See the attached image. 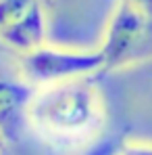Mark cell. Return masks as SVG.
<instances>
[{"instance_id": "obj_6", "label": "cell", "mask_w": 152, "mask_h": 155, "mask_svg": "<svg viewBox=\"0 0 152 155\" xmlns=\"http://www.w3.org/2000/svg\"><path fill=\"white\" fill-rule=\"evenodd\" d=\"M123 143H125V138L121 134H102L100 138L92 140L77 155H119Z\"/></svg>"}, {"instance_id": "obj_8", "label": "cell", "mask_w": 152, "mask_h": 155, "mask_svg": "<svg viewBox=\"0 0 152 155\" xmlns=\"http://www.w3.org/2000/svg\"><path fill=\"white\" fill-rule=\"evenodd\" d=\"M129 2H131L142 15H146V17L152 21V0H129Z\"/></svg>"}, {"instance_id": "obj_2", "label": "cell", "mask_w": 152, "mask_h": 155, "mask_svg": "<svg viewBox=\"0 0 152 155\" xmlns=\"http://www.w3.org/2000/svg\"><path fill=\"white\" fill-rule=\"evenodd\" d=\"M104 71L125 69L152 57V21L129 0H119L98 48Z\"/></svg>"}, {"instance_id": "obj_7", "label": "cell", "mask_w": 152, "mask_h": 155, "mask_svg": "<svg viewBox=\"0 0 152 155\" xmlns=\"http://www.w3.org/2000/svg\"><path fill=\"white\" fill-rule=\"evenodd\" d=\"M119 155H152V143H144V140H131V143H123Z\"/></svg>"}, {"instance_id": "obj_5", "label": "cell", "mask_w": 152, "mask_h": 155, "mask_svg": "<svg viewBox=\"0 0 152 155\" xmlns=\"http://www.w3.org/2000/svg\"><path fill=\"white\" fill-rule=\"evenodd\" d=\"M25 80L0 76V136H15L23 124H29V105L36 97Z\"/></svg>"}, {"instance_id": "obj_4", "label": "cell", "mask_w": 152, "mask_h": 155, "mask_svg": "<svg viewBox=\"0 0 152 155\" xmlns=\"http://www.w3.org/2000/svg\"><path fill=\"white\" fill-rule=\"evenodd\" d=\"M44 0H0V42L19 54L46 46Z\"/></svg>"}, {"instance_id": "obj_3", "label": "cell", "mask_w": 152, "mask_h": 155, "mask_svg": "<svg viewBox=\"0 0 152 155\" xmlns=\"http://www.w3.org/2000/svg\"><path fill=\"white\" fill-rule=\"evenodd\" d=\"M98 71H104L98 51H75L46 44L33 52L21 54L19 59V76L33 88L92 78Z\"/></svg>"}, {"instance_id": "obj_9", "label": "cell", "mask_w": 152, "mask_h": 155, "mask_svg": "<svg viewBox=\"0 0 152 155\" xmlns=\"http://www.w3.org/2000/svg\"><path fill=\"white\" fill-rule=\"evenodd\" d=\"M0 155H6V153H4V151H2V149H0Z\"/></svg>"}, {"instance_id": "obj_1", "label": "cell", "mask_w": 152, "mask_h": 155, "mask_svg": "<svg viewBox=\"0 0 152 155\" xmlns=\"http://www.w3.org/2000/svg\"><path fill=\"white\" fill-rule=\"evenodd\" d=\"M27 120L31 128L48 138L79 140L100 130L104 120L102 94L90 78L38 88Z\"/></svg>"}]
</instances>
